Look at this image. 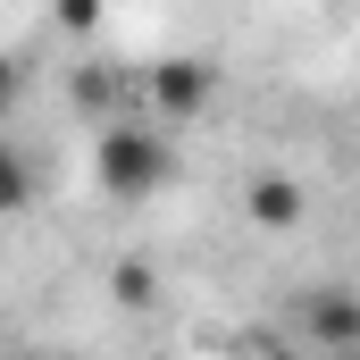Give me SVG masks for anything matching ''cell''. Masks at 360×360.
<instances>
[{"label": "cell", "mask_w": 360, "mask_h": 360, "mask_svg": "<svg viewBox=\"0 0 360 360\" xmlns=\"http://www.w3.org/2000/svg\"><path fill=\"white\" fill-rule=\"evenodd\" d=\"M210 101H218V68H210V59H151V68H143V109H160V117H201V109H210Z\"/></svg>", "instance_id": "cell-2"}, {"label": "cell", "mask_w": 360, "mask_h": 360, "mask_svg": "<svg viewBox=\"0 0 360 360\" xmlns=\"http://www.w3.org/2000/svg\"><path fill=\"white\" fill-rule=\"evenodd\" d=\"M243 218H252L260 235H293V226L310 218V193L293 176H276V168H260V176L243 184Z\"/></svg>", "instance_id": "cell-4"}, {"label": "cell", "mask_w": 360, "mask_h": 360, "mask_svg": "<svg viewBox=\"0 0 360 360\" xmlns=\"http://www.w3.org/2000/svg\"><path fill=\"white\" fill-rule=\"evenodd\" d=\"M17 101H25V59H8V51H0V117H8Z\"/></svg>", "instance_id": "cell-8"}, {"label": "cell", "mask_w": 360, "mask_h": 360, "mask_svg": "<svg viewBox=\"0 0 360 360\" xmlns=\"http://www.w3.org/2000/svg\"><path fill=\"white\" fill-rule=\"evenodd\" d=\"M226 360H260V352H226Z\"/></svg>", "instance_id": "cell-10"}, {"label": "cell", "mask_w": 360, "mask_h": 360, "mask_svg": "<svg viewBox=\"0 0 360 360\" xmlns=\"http://www.w3.org/2000/svg\"><path fill=\"white\" fill-rule=\"evenodd\" d=\"M302 335H310V352L352 360L360 352V285H310L302 293Z\"/></svg>", "instance_id": "cell-3"}, {"label": "cell", "mask_w": 360, "mask_h": 360, "mask_svg": "<svg viewBox=\"0 0 360 360\" xmlns=\"http://www.w3.org/2000/svg\"><path fill=\"white\" fill-rule=\"evenodd\" d=\"M92 176H101L109 201H151L160 184L176 176V151H168V134H151L143 117H117V126H101Z\"/></svg>", "instance_id": "cell-1"}, {"label": "cell", "mask_w": 360, "mask_h": 360, "mask_svg": "<svg viewBox=\"0 0 360 360\" xmlns=\"http://www.w3.org/2000/svg\"><path fill=\"white\" fill-rule=\"evenodd\" d=\"M101 8H109V0H51V17H59L68 34H101Z\"/></svg>", "instance_id": "cell-7"}, {"label": "cell", "mask_w": 360, "mask_h": 360, "mask_svg": "<svg viewBox=\"0 0 360 360\" xmlns=\"http://www.w3.org/2000/svg\"><path fill=\"white\" fill-rule=\"evenodd\" d=\"M269 360H327V352H310V344H302V352H269Z\"/></svg>", "instance_id": "cell-9"}, {"label": "cell", "mask_w": 360, "mask_h": 360, "mask_svg": "<svg viewBox=\"0 0 360 360\" xmlns=\"http://www.w3.org/2000/svg\"><path fill=\"white\" fill-rule=\"evenodd\" d=\"M17 210H34V160L17 143H0V218H17Z\"/></svg>", "instance_id": "cell-6"}, {"label": "cell", "mask_w": 360, "mask_h": 360, "mask_svg": "<svg viewBox=\"0 0 360 360\" xmlns=\"http://www.w3.org/2000/svg\"><path fill=\"white\" fill-rule=\"evenodd\" d=\"M109 302H117V310H151V302H160V269H151V260H117V269H109Z\"/></svg>", "instance_id": "cell-5"}]
</instances>
